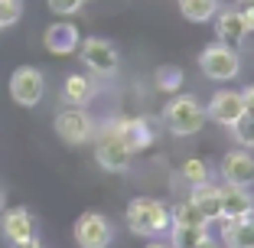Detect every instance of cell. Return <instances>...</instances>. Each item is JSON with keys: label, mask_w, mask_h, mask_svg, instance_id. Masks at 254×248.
<instances>
[{"label": "cell", "mask_w": 254, "mask_h": 248, "mask_svg": "<svg viewBox=\"0 0 254 248\" xmlns=\"http://www.w3.org/2000/svg\"><path fill=\"white\" fill-rule=\"evenodd\" d=\"M127 229L134 235H147V239H157L160 232L170 229V209H166L160 199H150V196H140L127 206L124 212Z\"/></svg>", "instance_id": "1"}, {"label": "cell", "mask_w": 254, "mask_h": 248, "mask_svg": "<svg viewBox=\"0 0 254 248\" xmlns=\"http://www.w3.org/2000/svg\"><path fill=\"white\" fill-rule=\"evenodd\" d=\"M163 124L170 128V134L189 137L205 124V108H202L192 95H176L170 105L163 108Z\"/></svg>", "instance_id": "2"}, {"label": "cell", "mask_w": 254, "mask_h": 248, "mask_svg": "<svg viewBox=\"0 0 254 248\" xmlns=\"http://www.w3.org/2000/svg\"><path fill=\"white\" fill-rule=\"evenodd\" d=\"M95 134H98V131H95ZM95 157H98V164L105 166V170H111V173H121V170L130 166V157H134V154L124 147V141L118 137V131H114L111 121H108V128H101V134H98Z\"/></svg>", "instance_id": "3"}, {"label": "cell", "mask_w": 254, "mask_h": 248, "mask_svg": "<svg viewBox=\"0 0 254 248\" xmlns=\"http://www.w3.org/2000/svg\"><path fill=\"white\" fill-rule=\"evenodd\" d=\"M199 69L205 72L209 79H215V82H228V79L238 76L241 69V59L235 49H228V46H205L199 56Z\"/></svg>", "instance_id": "4"}, {"label": "cell", "mask_w": 254, "mask_h": 248, "mask_svg": "<svg viewBox=\"0 0 254 248\" xmlns=\"http://www.w3.org/2000/svg\"><path fill=\"white\" fill-rule=\"evenodd\" d=\"M56 134L65 144H88L95 137V121L88 111H82V105H72L56 114Z\"/></svg>", "instance_id": "5"}, {"label": "cell", "mask_w": 254, "mask_h": 248, "mask_svg": "<svg viewBox=\"0 0 254 248\" xmlns=\"http://www.w3.org/2000/svg\"><path fill=\"white\" fill-rule=\"evenodd\" d=\"M72 232H75L78 248H108L111 239H114L111 222H108V216H101V212H82Z\"/></svg>", "instance_id": "6"}, {"label": "cell", "mask_w": 254, "mask_h": 248, "mask_svg": "<svg viewBox=\"0 0 254 248\" xmlns=\"http://www.w3.org/2000/svg\"><path fill=\"white\" fill-rule=\"evenodd\" d=\"M46 91V82H43V72L33 66H20L10 76V98H13L16 105L23 108H36L39 98H43Z\"/></svg>", "instance_id": "7"}, {"label": "cell", "mask_w": 254, "mask_h": 248, "mask_svg": "<svg viewBox=\"0 0 254 248\" xmlns=\"http://www.w3.org/2000/svg\"><path fill=\"white\" fill-rule=\"evenodd\" d=\"M78 53H82V62L98 76H114L118 72V49L108 39H101V36L78 39Z\"/></svg>", "instance_id": "8"}, {"label": "cell", "mask_w": 254, "mask_h": 248, "mask_svg": "<svg viewBox=\"0 0 254 248\" xmlns=\"http://www.w3.org/2000/svg\"><path fill=\"white\" fill-rule=\"evenodd\" d=\"M245 114V105H241V91H215L205 108V118H212L215 124H225V128H232L235 121Z\"/></svg>", "instance_id": "9"}, {"label": "cell", "mask_w": 254, "mask_h": 248, "mask_svg": "<svg viewBox=\"0 0 254 248\" xmlns=\"http://www.w3.org/2000/svg\"><path fill=\"white\" fill-rule=\"evenodd\" d=\"M218 203H222V219L225 222L254 212V196L248 193V186H235V183L218 186Z\"/></svg>", "instance_id": "10"}, {"label": "cell", "mask_w": 254, "mask_h": 248, "mask_svg": "<svg viewBox=\"0 0 254 248\" xmlns=\"http://www.w3.org/2000/svg\"><path fill=\"white\" fill-rule=\"evenodd\" d=\"M114 131H118V137L124 141V147L130 154L143 151V147H150V141H153V134H150V124L143 118H118L111 121Z\"/></svg>", "instance_id": "11"}, {"label": "cell", "mask_w": 254, "mask_h": 248, "mask_svg": "<svg viewBox=\"0 0 254 248\" xmlns=\"http://www.w3.org/2000/svg\"><path fill=\"white\" fill-rule=\"evenodd\" d=\"M222 176H225V183L248 186L254 180V157L248 151H228L222 157Z\"/></svg>", "instance_id": "12"}, {"label": "cell", "mask_w": 254, "mask_h": 248, "mask_svg": "<svg viewBox=\"0 0 254 248\" xmlns=\"http://www.w3.org/2000/svg\"><path fill=\"white\" fill-rule=\"evenodd\" d=\"M43 43H46V49H49L53 56H68V53L78 49V30H75L68 20H59V23H53V26L46 30Z\"/></svg>", "instance_id": "13"}, {"label": "cell", "mask_w": 254, "mask_h": 248, "mask_svg": "<svg viewBox=\"0 0 254 248\" xmlns=\"http://www.w3.org/2000/svg\"><path fill=\"white\" fill-rule=\"evenodd\" d=\"M215 33H218V43L228 46V49H238L248 36L238 10H222V13H215Z\"/></svg>", "instance_id": "14"}, {"label": "cell", "mask_w": 254, "mask_h": 248, "mask_svg": "<svg viewBox=\"0 0 254 248\" xmlns=\"http://www.w3.org/2000/svg\"><path fill=\"white\" fill-rule=\"evenodd\" d=\"M0 229H3V235H7L10 245H13V242L36 239V222H33V216L26 209H10V212H3Z\"/></svg>", "instance_id": "15"}, {"label": "cell", "mask_w": 254, "mask_h": 248, "mask_svg": "<svg viewBox=\"0 0 254 248\" xmlns=\"http://www.w3.org/2000/svg\"><path fill=\"white\" fill-rule=\"evenodd\" d=\"M225 248H254V212L241 219H228V226L222 229Z\"/></svg>", "instance_id": "16"}, {"label": "cell", "mask_w": 254, "mask_h": 248, "mask_svg": "<svg viewBox=\"0 0 254 248\" xmlns=\"http://www.w3.org/2000/svg\"><path fill=\"white\" fill-rule=\"evenodd\" d=\"M189 203L195 206V209L205 216V222H218L222 219V203H218V186H212V183H199V186H192V193H189Z\"/></svg>", "instance_id": "17"}, {"label": "cell", "mask_w": 254, "mask_h": 248, "mask_svg": "<svg viewBox=\"0 0 254 248\" xmlns=\"http://www.w3.org/2000/svg\"><path fill=\"white\" fill-rule=\"evenodd\" d=\"M180 13L192 23H205L218 13V0H180Z\"/></svg>", "instance_id": "18"}, {"label": "cell", "mask_w": 254, "mask_h": 248, "mask_svg": "<svg viewBox=\"0 0 254 248\" xmlns=\"http://www.w3.org/2000/svg\"><path fill=\"white\" fill-rule=\"evenodd\" d=\"M209 235V229H199V226H173L170 229V245L173 248H195L202 239Z\"/></svg>", "instance_id": "19"}, {"label": "cell", "mask_w": 254, "mask_h": 248, "mask_svg": "<svg viewBox=\"0 0 254 248\" xmlns=\"http://www.w3.org/2000/svg\"><path fill=\"white\" fill-rule=\"evenodd\" d=\"M62 98H65L68 105H85L91 98V82L85 76H68L65 85H62Z\"/></svg>", "instance_id": "20"}, {"label": "cell", "mask_w": 254, "mask_h": 248, "mask_svg": "<svg viewBox=\"0 0 254 248\" xmlns=\"http://www.w3.org/2000/svg\"><path fill=\"white\" fill-rule=\"evenodd\" d=\"M170 222H173V226H199V229H209L205 216H202V212L195 209V206L189 203V199H186V203H180L176 209L170 212Z\"/></svg>", "instance_id": "21"}, {"label": "cell", "mask_w": 254, "mask_h": 248, "mask_svg": "<svg viewBox=\"0 0 254 248\" xmlns=\"http://www.w3.org/2000/svg\"><path fill=\"white\" fill-rule=\"evenodd\" d=\"M183 180L192 183V186H199V183H209V164L199 157H189L186 164H183Z\"/></svg>", "instance_id": "22"}, {"label": "cell", "mask_w": 254, "mask_h": 248, "mask_svg": "<svg viewBox=\"0 0 254 248\" xmlns=\"http://www.w3.org/2000/svg\"><path fill=\"white\" fill-rule=\"evenodd\" d=\"M232 131H235V141L241 144V147H248V151H251L254 147V114H241L238 121H235L232 124Z\"/></svg>", "instance_id": "23"}, {"label": "cell", "mask_w": 254, "mask_h": 248, "mask_svg": "<svg viewBox=\"0 0 254 248\" xmlns=\"http://www.w3.org/2000/svg\"><path fill=\"white\" fill-rule=\"evenodd\" d=\"M183 85V69L180 66H163L157 69V88L160 91H176Z\"/></svg>", "instance_id": "24"}, {"label": "cell", "mask_w": 254, "mask_h": 248, "mask_svg": "<svg viewBox=\"0 0 254 248\" xmlns=\"http://www.w3.org/2000/svg\"><path fill=\"white\" fill-rule=\"evenodd\" d=\"M20 13H23L20 0H0V26H13Z\"/></svg>", "instance_id": "25"}, {"label": "cell", "mask_w": 254, "mask_h": 248, "mask_svg": "<svg viewBox=\"0 0 254 248\" xmlns=\"http://www.w3.org/2000/svg\"><path fill=\"white\" fill-rule=\"evenodd\" d=\"M82 3H85V0H49V10L59 13V16H72V13L82 10Z\"/></svg>", "instance_id": "26"}, {"label": "cell", "mask_w": 254, "mask_h": 248, "mask_svg": "<svg viewBox=\"0 0 254 248\" xmlns=\"http://www.w3.org/2000/svg\"><path fill=\"white\" fill-rule=\"evenodd\" d=\"M238 16H241V23H245V30L254 33V0H241Z\"/></svg>", "instance_id": "27"}, {"label": "cell", "mask_w": 254, "mask_h": 248, "mask_svg": "<svg viewBox=\"0 0 254 248\" xmlns=\"http://www.w3.org/2000/svg\"><path fill=\"white\" fill-rule=\"evenodd\" d=\"M241 105H245V111H248V114H254V85L241 88Z\"/></svg>", "instance_id": "28"}, {"label": "cell", "mask_w": 254, "mask_h": 248, "mask_svg": "<svg viewBox=\"0 0 254 248\" xmlns=\"http://www.w3.org/2000/svg\"><path fill=\"white\" fill-rule=\"evenodd\" d=\"M13 248H43L36 239H26V242H13Z\"/></svg>", "instance_id": "29"}, {"label": "cell", "mask_w": 254, "mask_h": 248, "mask_svg": "<svg viewBox=\"0 0 254 248\" xmlns=\"http://www.w3.org/2000/svg\"><path fill=\"white\" fill-rule=\"evenodd\" d=\"M195 248H218V245H215V242L209 239V235H205V239H202V242H199V245H195Z\"/></svg>", "instance_id": "30"}, {"label": "cell", "mask_w": 254, "mask_h": 248, "mask_svg": "<svg viewBox=\"0 0 254 248\" xmlns=\"http://www.w3.org/2000/svg\"><path fill=\"white\" fill-rule=\"evenodd\" d=\"M147 248H173V245H170V242H150Z\"/></svg>", "instance_id": "31"}]
</instances>
